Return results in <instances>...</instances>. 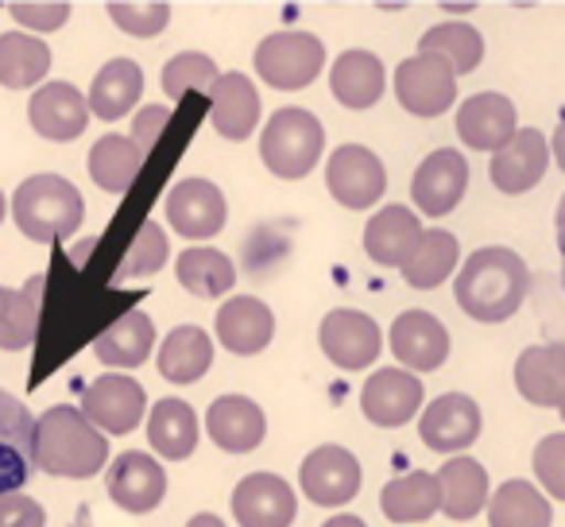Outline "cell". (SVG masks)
I'll return each mask as SVG.
<instances>
[{"instance_id":"42","label":"cell","mask_w":565,"mask_h":527,"mask_svg":"<svg viewBox=\"0 0 565 527\" xmlns=\"http://www.w3.org/2000/svg\"><path fill=\"white\" fill-rule=\"evenodd\" d=\"M217 78H221L217 63H213L210 55H202V51H182V55H174L171 63L163 66V94L171 97V102H179V97L190 94V89L213 94Z\"/></svg>"},{"instance_id":"27","label":"cell","mask_w":565,"mask_h":527,"mask_svg":"<svg viewBox=\"0 0 565 527\" xmlns=\"http://www.w3.org/2000/svg\"><path fill=\"white\" fill-rule=\"evenodd\" d=\"M156 349V323L148 310H128L125 318L102 330L94 338L97 361L113 365V369H136L148 361V354Z\"/></svg>"},{"instance_id":"48","label":"cell","mask_w":565,"mask_h":527,"mask_svg":"<svg viewBox=\"0 0 565 527\" xmlns=\"http://www.w3.org/2000/svg\"><path fill=\"white\" fill-rule=\"evenodd\" d=\"M550 156H554V164L565 171V125L554 133V144H550Z\"/></svg>"},{"instance_id":"44","label":"cell","mask_w":565,"mask_h":527,"mask_svg":"<svg viewBox=\"0 0 565 527\" xmlns=\"http://www.w3.org/2000/svg\"><path fill=\"white\" fill-rule=\"evenodd\" d=\"M109 20L120 28V32L136 35V40H148V35H159L171 20V4H109Z\"/></svg>"},{"instance_id":"20","label":"cell","mask_w":565,"mask_h":527,"mask_svg":"<svg viewBox=\"0 0 565 527\" xmlns=\"http://www.w3.org/2000/svg\"><path fill=\"white\" fill-rule=\"evenodd\" d=\"M426 229L418 221V213H411V205H384L376 218L364 225V252L376 260L380 268H403L415 249L423 244Z\"/></svg>"},{"instance_id":"41","label":"cell","mask_w":565,"mask_h":527,"mask_svg":"<svg viewBox=\"0 0 565 527\" xmlns=\"http://www.w3.org/2000/svg\"><path fill=\"white\" fill-rule=\"evenodd\" d=\"M167 256H171V244H167V233L156 225V221H143V225L136 229L132 244H128L125 260H120L117 272H113V280L156 276V272L167 264Z\"/></svg>"},{"instance_id":"53","label":"cell","mask_w":565,"mask_h":527,"mask_svg":"<svg viewBox=\"0 0 565 527\" xmlns=\"http://www.w3.org/2000/svg\"><path fill=\"white\" fill-rule=\"evenodd\" d=\"M557 415H562V419H565V400H562V408H557Z\"/></svg>"},{"instance_id":"9","label":"cell","mask_w":565,"mask_h":527,"mask_svg":"<svg viewBox=\"0 0 565 527\" xmlns=\"http://www.w3.org/2000/svg\"><path fill=\"white\" fill-rule=\"evenodd\" d=\"M318 341H322V354L330 357L338 369H369L372 361L384 349V334L372 323L364 310H349L338 307L322 318V330H318Z\"/></svg>"},{"instance_id":"46","label":"cell","mask_w":565,"mask_h":527,"mask_svg":"<svg viewBox=\"0 0 565 527\" xmlns=\"http://www.w3.org/2000/svg\"><path fill=\"white\" fill-rule=\"evenodd\" d=\"M47 524V512L32 496H0V527H43Z\"/></svg>"},{"instance_id":"51","label":"cell","mask_w":565,"mask_h":527,"mask_svg":"<svg viewBox=\"0 0 565 527\" xmlns=\"http://www.w3.org/2000/svg\"><path fill=\"white\" fill-rule=\"evenodd\" d=\"M557 249H562V260H565V198L557 202Z\"/></svg>"},{"instance_id":"39","label":"cell","mask_w":565,"mask_h":527,"mask_svg":"<svg viewBox=\"0 0 565 527\" xmlns=\"http://www.w3.org/2000/svg\"><path fill=\"white\" fill-rule=\"evenodd\" d=\"M179 284L198 299H221L225 292H233L236 268L233 260L217 249H186L179 252Z\"/></svg>"},{"instance_id":"54","label":"cell","mask_w":565,"mask_h":527,"mask_svg":"<svg viewBox=\"0 0 565 527\" xmlns=\"http://www.w3.org/2000/svg\"><path fill=\"white\" fill-rule=\"evenodd\" d=\"M0 299H4V287H0Z\"/></svg>"},{"instance_id":"4","label":"cell","mask_w":565,"mask_h":527,"mask_svg":"<svg viewBox=\"0 0 565 527\" xmlns=\"http://www.w3.org/2000/svg\"><path fill=\"white\" fill-rule=\"evenodd\" d=\"M322 148H326L322 120L310 109H299V105L271 113V120L259 133V159L279 179H307L318 159H322Z\"/></svg>"},{"instance_id":"28","label":"cell","mask_w":565,"mask_h":527,"mask_svg":"<svg viewBox=\"0 0 565 527\" xmlns=\"http://www.w3.org/2000/svg\"><path fill=\"white\" fill-rule=\"evenodd\" d=\"M330 89L345 109H372L384 94V63L372 51H345L330 71Z\"/></svg>"},{"instance_id":"24","label":"cell","mask_w":565,"mask_h":527,"mask_svg":"<svg viewBox=\"0 0 565 527\" xmlns=\"http://www.w3.org/2000/svg\"><path fill=\"white\" fill-rule=\"evenodd\" d=\"M205 431L228 454H248V450H256L264 442L267 419L259 411V403L248 400V396H221V400L210 403Z\"/></svg>"},{"instance_id":"18","label":"cell","mask_w":565,"mask_h":527,"mask_svg":"<svg viewBox=\"0 0 565 527\" xmlns=\"http://www.w3.org/2000/svg\"><path fill=\"white\" fill-rule=\"evenodd\" d=\"M28 117H32V128L43 140L71 144L89 125V97L71 82H47L43 89H35Z\"/></svg>"},{"instance_id":"5","label":"cell","mask_w":565,"mask_h":527,"mask_svg":"<svg viewBox=\"0 0 565 527\" xmlns=\"http://www.w3.org/2000/svg\"><path fill=\"white\" fill-rule=\"evenodd\" d=\"M322 66L326 48L310 32H275L256 48V74L271 89H307Z\"/></svg>"},{"instance_id":"7","label":"cell","mask_w":565,"mask_h":527,"mask_svg":"<svg viewBox=\"0 0 565 527\" xmlns=\"http://www.w3.org/2000/svg\"><path fill=\"white\" fill-rule=\"evenodd\" d=\"M326 187L345 210H369L387 190V171L380 156L364 144H341L326 164Z\"/></svg>"},{"instance_id":"23","label":"cell","mask_w":565,"mask_h":527,"mask_svg":"<svg viewBox=\"0 0 565 527\" xmlns=\"http://www.w3.org/2000/svg\"><path fill=\"white\" fill-rule=\"evenodd\" d=\"M275 338V315L256 295H233L217 310V341L236 357H252Z\"/></svg>"},{"instance_id":"26","label":"cell","mask_w":565,"mask_h":527,"mask_svg":"<svg viewBox=\"0 0 565 527\" xmlns=\"http://www.w3.org/2000/svg\"><path fill=\"white\" fill-rule=\"evenodd\" d=\"M210 120L225 140H248L259 125V94L244 74H221L210 94Z\"/></svg>"},{"instance_id":"10","label":"cell","mask_w":565,"mask_h":527,"mask_svg":"<svg viewBox=\"0 0 565 527\" xmlns=\"http://www.w3.org/2000/svg\"><path fill=\"white\" fill-rule=\"evenodd\" d=\"M82 411L97 431L109 434H128L140 426L143 411H148V392L140 388V380L120 377V372H105L82 396Z\"/></svg>"},{"instance_id":"8","label":"cell","mask_w":565,"mask_h":527,"mask_svg":"<svg viewBox=\"0 0 565 527\" xmlns=\"http://www.w3.org/2000/svg\"><path fill=\"white\" fill-rule=\"evenodd\" d=\"M35 470V419L12 392L0 388V496L28 485Z\"/></svg>"},{"instance_id":"13","label":"cell","mask_w":565,"mask_h":527,"mask_svg":"<svg viewBox=\"0 0 565 527\" xmlns=\"http://www.w3.org/2000/svg\"><path fill=\"white\" fill-rule=\"evenodd\" d=\"M105 485L117 508L132 512V516H148L163 504L167 496V473L156 457L140 454V450H125L105 473Z\"/></svg>"},{"instance_id":"2","label":"cell","mask_w":565,"mask_h":527,"mask_svg":"<svg viewBox=\"0 0 565 527\" xmlns=\"http://www.w3.org/2000/svg\"><path fill=\"white\" fill-rule=\"evenodd\" d=\"M109 462V442L78 408H47L35 419V465L51 477H94Z\"/></svg>"},{"instance_id":"33","label":"cell","mask_w":565,"mask_h":527,"mask_svg":"<svg viewBox=\"0 0 565 527\" xmlns=\"http://www.w3.org/2000/svg\"><path fill=\"white\" fill-rule=\"evenodd\" d=\"M213 365V341L202 326H179L159 349V372L171 384H198Z\"/></svg>"},{"instance_id":"35","label":"cell","mask_w":565,"mask_h":527,"mask_svg":"<svg viewBox=\"0 0 565 527\" xmlns=\"http://www.w3.org/2000/svg\"><path fill=\"white\" fill-rule=\"evenodd\" d=\"M488 524L492 527H550L554 508L546 493L534 488L531 481H503L495 496L488 500Z\"/></svg>"},{"instance_id":"19","label":"cell","mask_w":565,"mask_h":527,"mask_svg":"<svg viewBox=\"0 0 565 527\" xmlns=\"http://www.w3.org/2000/svg\"><path fill=\"white\" fill-rule=\"evenodd\" d=\"M423 408V380L407 369H380L364 380L361 411L376 426H403Z\"/></svg>"},{"instance_id":"45","label":"cell","mask_w":565,"mask_h":527,"mask_svg":"<svg viewBox=\"0 0 565 527\" xmlns=\"http://www.w3.org/2000/svg\"><path fill=\"white\" fill-rule=\"evenodd\" d=\"M12 20L32 32H55L71 20V4H9Z\"/></svg>"},{"instance_id":"34","label":"cell","mask_w":565,"mask_h":527,"mask_svg":"<svg viewBox=\"0 0 565 527\" xmlns=\"http://www.w3.org/2000/svg\"><path fill=\"white\" fill-rule=\"evenodd\" d=\"M43 284L47 276H32L20 292H4L0 299V349H28L40 334V310H43Z\"/></svg>"},{"instance_id":"11","label":"cell","mask_w":565,"mask_h":527,"mask_svg":"<svg viewBox=\"0 0 565 527\" xmlns=\"http://www.w3.org/2000/svg\"><path fill=\"white\" fill-rule=\"evenodd\" d=\"M465 190H469V164L454 148L430 151L418 164L415 179H411V198H415L418 213H426V218H446L449 210H457Z\"/></svg>"},{"instance_id":"32","label":"cell","mask_w":565,"mask_h":527,"mask_svg":"<svg viewBox=\"0 0 565 527\" xmlns=\"http://www.w3.org/2000/svg\"><path fill=\"white\" fill-rule=\"evenodd\" d=\"M441 481V512L449 519H472L480 508H488V473L477 457H449L438 473Z\"/></svg>"},{"instance_id":"43","label":"cell","mask_w":565,"mask_h":527,"mask_svg":"<svg viewBox=\"0 0 565 527\" xmlns=\"http://www.w3.org/2000/svg\"><path fill=\"white\" fill-rule=\"evenodd\" d=\"M534 477L554 500H565V431H554L534 446Z\"/></svg>"},{"instance_id":"14","label":"cell","mask_w":565,"mask_h":527,"mask_svg":"<svg viewBox=\"0 0 565 527\" xmlns=\"http://www.w3.org/2000/svg\"><path fill=\"white\" fill-rule=\"evenodd\" d=\"M299 485L315 504L338 508V504H349L361 493V462L345 446H318L302 462Z\"/></svg>"},{"instance_id":"12","label":"cell","mask_w":565,"mask_h":527,"mask_svg":"<svg viewBox=\"0 0 565 527\" xmlns=\"http://www.w3.org/2000/svg\"><path fill=\"white\" fill-rule=\"evenodd\" d=\"M225 194L210 179H182L167 190V221L190 241H210L225 229Z\"/></svg>"},{"instance_id":"17","label":"cell","mask_w":565,"mask_h":527,"mask_svg":"<svg viewBox=\"0 0 565 527\" xmlns=\"http://www.w3.org/2000/svg\"><path fill=\"white\" fill-rule=\"evenodd\" d=\"M480 434V408L472 396L449 392L438 396L430 408L418 419V439L438 454H461L465 446H472Z\"/></svg>"},{"instance_id":"15","label":"cell","mask_w":565,"mask_h":527,"mask_svg":"<svg viewBox=\"0 0 565 527\" xmlns=\"http://www.w3.org/2000/svg\"><path fill=\"white\" fill-rule=\"evenodd\" d=\"M295 512V488L275 473H248L233 488V516L241 527H291Z\"/></svg>"},{"instance_id":"22","label":"cell","mask_w":565,"mask_h":527,"mask_svg":"<svg viewBox=\"0 0 565 527\" xmlns=\"http://www.w3.org/2000/svg\"><path fill=\"white\" fill-rule=\"evenodd\" d=\"M519 133L515 125V105L503 94H472L457 109V136L469 144L472 151H500Z\"/></svg>"},{"instance_id":"21","label":"cell","mask_w":565,"mask_h":527,"mask_svg":"<svg viewBox=\"0 0 565 527\" xmlns=\"http://www.w3.org/2000/svg\"><path fill=\"white\" fill-rule=\"evenodd\" d=\"M546 167H550L546 136L534 133V128H519V133L511 136L508 148H500L492 156L488 175H492V182H495L500 194H526V190L542 182Z\"/></svg>"},{"instance_id":"25","label":"cell","mask_w":565,"mask_h":527,"mask_svg":"<svg viewBox=\"0 0 565 527\" xmlns=\"http://www.w3.org/2000/svg\"><path fill=\"white\" fill-rule=\"evenodd\" d=\"M515 388L534 408H562L565 400V346H531L515 361Z\"/></svg>"},{"instance_id":"47","label":"cell","mask_w":565,"mask_h":527,"mask_svg":"<svg viewBox=\"0 0 565 527\" xmlns=\"http://www.w3.org/2000/svg\"><path fill=\"white\" fill-rule=\"evenodd\" d=\"M167 120H171V109H167V105H148V109L136 113L132 140H136V148H140L143 156L156 148V140H159V133H163Z\"/></svg>"},{"instance_id":"6","label":"cell","mask_w":565,"mask_h":527,"mask_svg":"<svg viewBox=\"0 0 565 527\" xmlns=\"http://www.w3.org/2000/svg\"><path fill=\"white\" fill-rule=\"evenodd\" d=\"M395 97L411 117H441L457 102V74L446 59L438 55H415L403 59L395 71Z\"/></svg>"},{"instance_id":"31","label":"cell","mask_w":565,"mask_h":527,"mask_svg":"<svg viewBox=\"0 0 565 527\" xmlns=\"http://www.w3.org/2000/svg\"><path fill=\"white\" fill-rule=\"evenodd\" d=\"M143 94V71L132 59H113L97 71L89 86V113L102 120H120L125 113L136 109Z\"/></svg>"},{"instance_id":"38","label":"cell","mask_w":565,"mask_h":527,"mask_svg":"<svg viewBox=\"0 0 565 527\" xmlns=\"http://www.w3.org/2000/svg\"><path fill=\"white\" fill-rule=\"evenodd\" d=\"M143 164V151L136 148L132 136H102L89 151V175L109 194H128Z\"/></svg>"},{"instance_id":"1","label":"cell","mask_w":565,"mask_h":527,"mask_svg":"<svg viewBox=\"0 0 565 527\" xmlns=\"http://www.w3.org/2000/svg\"><path fill=\"white\" fill-rule=\"evenodd\" d=\"M531 287V272H526L523 256L503 244H488L477 249L457 272V307L477 323H508L526 299Z\"/></svg>"},{"instance_id":"37","label":"cell","mask_w":565,"mask_h":527,"mask_svg":"<svg viewBox=\"0 0 565 527\" xmlns=\"http://www.w3.org/2000/svg\"><path fill=\"white\" fill-rule=\"evenodd\" d=\"M457 256H461V244H457L454 233H446V229H426L415 256L399 268L403 284L415 287V292H430V287H438L441 280L457 268Z\"/></svg>"},{"instance_id":"16","label":"cell","mask_w":565,"mask_h":527,"mask_svg":"<svg viewBox=\"0 0 565 527\" xmlns=\"http://www.w3.org/2000/svg\"><path fill=\"white\" fill-rule=\"evenodd\" d=\"M387 346L407 372H434L449 357V330L430 310H407L392 323Z\"/></svg>"},{"instance_id":"30","label":"cell","mask_w":565,"mask_h":527,"mask_svg":"<svg viewBox=\"0 0 565 527\" xmlns=\"http://www.w3.org/2000/svg\"><path fill=\"white\" fill-rule=\"evenodd\" d=\"M148 442L159 457L167 462H182V457L194 454L198 446V415L186 400H159L148 415Z\"/></svg>"},{"instance_id":"50","label":"cell","mask_w":565,"mask_h":527,"mask_svg":"<svg viewBox=\"0 0 565 527\" xmlns=\"http://www.w3.org/2000/svg\"><path fill=\"white\" fill-rule=\"evenodd\" d=\"M186 527H225V524H221V519L217 516H213V512H198V516L194 519H190V524Z\"/></svg>"},{"instance_id":"49","label":"cell","mask_w":565,"mask_h":527,"mask_svg":"<svg viewBox=\"0 0 565 527\" xmlns=\"http://www.w3.org/2000/svg\"><path fill=\"white\" fill-rule=\"evenodd\" d=\"M322 527H369L361 516H353V512H341V516H333V519H326Z\"/></svg>"},{"instance_id":"40","label":"cell","mask_w":565,"mask_h":527,"mask_svg":"<svg viewBox=\"0 0 565 527\" xmlns=\"http://www.w3.org/2000/svg\"><path fill=\"white\" fill-rule=\"evenodd\" d=\"M418 55H438L454 66V74H472L484 59V40L469 24H434L418 40Z\"/></svg>"},{"instance_id":"52","label":"cell","mask_w":565,"mask_h":527,"mask_svg":"<svg viewBox=\"0 0 565 527\" xmlns=\"http://www.w3.org/2000/svg\"><path fill=\"white\" fill-rule=\"evenodd\" d=\"M4 210H9V205H4V194H0V221H4Z\"/></svg>"},{"instance_id":"36","label":"cell","mask_w":565,"mask_h":527,"mask_svg":"<svg viewBox=\"0 0 565 527\" xmlns=\"http://www.w3.org/2000/svg\"><path fill=\"white\" fill-rule=\"evenodd\" d=\"M51 71V48L28 32L0 35V86L28 89L43 82Z\"/></svg>"},{"instance_id":"29","label":"cell","mask_w":565,"mask_h":527,"mask_svg":"<svg viewBox=\"0 0 565 527\" xmlns=\"http://www.w3.org/2000/svg\"><path fill=\"white\" fill-rule=\"evenodd\" d=\"M380 508L392 524H423L441 508V481L438 473H403L387 481L380 493Z\"/></svg>"},{"instance_id":"3","label":"cell","mask_w":565,"mask_h":527,"mask_svg":"<svg viewBox=\"0 0 565 527\" xmlns=\"http://www.w3.org/2000/svg\"><path fill=\"white\" fill-rule=\"evenodd\" d=\"M12 218L28 241L58 244L71 241L82 229L86 202H82L78 187L63 175H32L12 194Z\"/></svg>"}]
</instances>
